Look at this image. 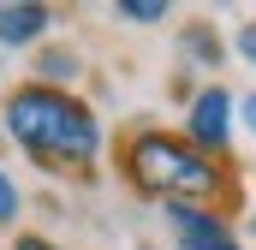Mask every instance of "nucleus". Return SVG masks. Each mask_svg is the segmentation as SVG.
Returning <instances> with one entry per match:
<instances>
[{
	"label": "nucleus",
	"mask_w": 256,
	"mask_h": 250,
	"mask_svg": "<svg viewBox=\"0 0 256 250\" xmlns=\"http://www.w3.org/2000/svg\"><path fill=\"white\" fill-rule=\"evenodd\" d=\"M167 220L179 232V250H244L208 208H196V202H167Z\"/></svg>",
	"instance_id": "obj_3"
},
{
	"label": "nucleus",
	"mask_w": 256,
	"mask_h": 250,
	"mask_svg": "<svg viewBox=\"0 0 256 250\" xmlns=\"http://www.w3.org/2000/svg\"><path fill=\"white\" fill-rule=\"evenodd\" d=\"M244 125L256 131V96H244Z\"/></svg>",
	"instance_id": "obj_12"
},
{
	"label": "nucleus",
	"mask_w": 256,
	"mask_h": 250,
	"mask_svg": "<svg viewBox=\"0 0 256 250\" xmlns=\"http://www.w3.org/2000/svg\"><path fill=\"white\" fill-rule=\"evenodd\" d=\"M48 30V6H0V42H36Z\"/></svg>",
	"instance_id": "obj_5"
},
{
	"label": "nucleus",
	"mask_w": 256,
	"mask_h": 250,
	"mask_svg": "<svg viewBox=\"0 0 256 250\" xmlns=\"http://www.w3.org/2000/svg\"><path fill=\"white\" fill-rule=\"evenodd\" d=\"M6 131L24 155H36L42 167H84L102 143L96 131V114L66 96V90H48V84H24L12 102H6Z\"/></svg>",
	"instance_id": "obj_1"
},
{
	"label": "nucleus",
	"mask_w": 256,
	"mask_h": 250,
	"mask_svg": "<svg viewBox=\"0 0 256 250\" xmlns=\"http://www.w3.org/2000/svg\"><path fill=\"white\" fill-rule=\"evenodd\" d=\"M126 167H131V179H137L143 190H155V196H173V202L202 196V190H214V185H220V173L202 161V149L179 143V137H167V131H143V137L126 149Z\"/></svg>",
	"instance_id": "obj_2"
},
{
	"label": "nucleus",
	"mask_w": 256,
	"mask_h": 250,
	"mask_svg": "<svg viewBox=\"0 0 256 250\" xmlns=\"http://www.w3.org/2000/svg\"><path fill=\"white\" fill-rule=\"evenodd\" d=\"M185 48H191V54H196L202 66H214V60H220V48H214V36H208L202 24H196V30H185Z\"/></svg>",
	"instance_id": "obj_8"
},
{
	"label": "nucleus",
	"mask_w": 256,
	"mask_h": 250,
	"mask_svg": "<svg viewBox=\"0 0 256 250\" xmlns=\"http://www.w3.org/2000/svg\"><path fill=\"white\" fill-rule=\"evenodd\" d=\"M12 214H18V185H12V179L0 173V226H6Z\"/></svg>",
	"instance_id": "obj_9"
},
{
	"label": "nucleus",
	"mask_w": 256,
	"mask_h": 250,
	"mask_svg": "<svg viewBox=\"0 0 256 250\" xmlns=\"http://www.w3.org/2000/svg\"><path fill=\"white\" fill-rule=\"evenodd\" d=\"M18 250H60V244H48V238H36V232H24V238H18Z\"/></svg>",
	"instance_id": "obj_11"
},
{
	"label": "nucleus",
	"mask_w": 256,
	"mask_h": 250,
	"mask_svg": "<svg viewBox=\"0 0 256 250\" xmlns=\"http://www.w3.org/2000/svg\"><path fill=\"white\" fill-rule=\"evenodd\" d=\"M42 78H48V90H54L66 78H78V60H72V54H42Z\"/></svg>",
	"instance_id": "obj_7"
},
{
	"label": "nucleus",
	"mask_w": 256,
	"mask_h": 250,
	"mask_svg": "<svg viewBox=\"0 0 256 250\" xmlns=\"http://www.w3.org/2000/svg\"><path fill=\"white\" fill-rule=\"evenodd\" d=\"M120 18H131V24H161L167 6L161 0H120Z\"/></svg>",
	"instance_id": "obj_6"
},
{
	"label": "nucleus",
	"mask_w": 256,
	"mask_h": 250,
	"mask_svg": "<svg viewBox=\"0 0 256 250\" xmlns=\"http://www.w3.org/2000/svg\"><path fill=\"white\" fill-rule=\"evenodd\" d=\"M238 54L256 66V24H244V30H238Z\"/></svg>",
	"instance_id": "obj_10"
},
{
	"label": "nucleus",
	"mask_w": 256,
	"mask_h": 250,
	"mask_svg": "<svg viewBox=\"0 0 256 250\" xmlns=\"http://www.w3.org/2000/svg\"><path fill=\"white\" fill-rule=\"evenodd\" d=\"M226 137H232V96L202 90L191 102V149H226Z\"/></svg>",
	"instance_id": "obj_4"
}]
</instances>
